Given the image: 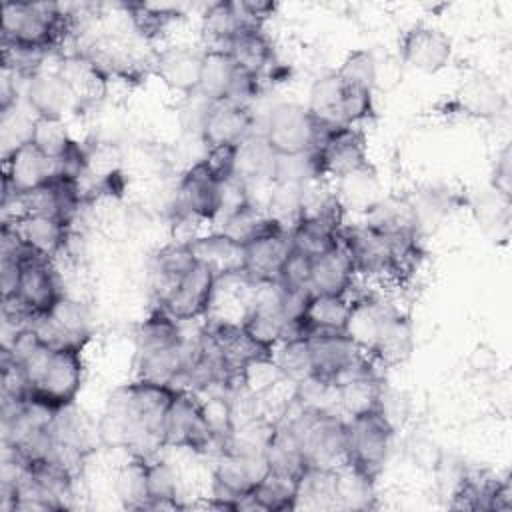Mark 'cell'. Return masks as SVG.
<instances>
[{"instance_id":"obj_48","label":"cell","mask_w":512,"mask_h":512,"mask_svg":"<svg viewBox=\"0 0 512 512\" xmlns=\"http://www.w3.org/2000/svg\"><path fill=\"white\" fill-rule=\"evenodd\" d=\"M410 452L414 456V460L418 462V466H426V468H436L438 462L442 460V452L438 450V446L430 440H414V444L410 446Z\"/></svg>"},{"instance_id":"obj_32","label":"cell","mask_w":512,"mask_h":512,"mask_svg":"<svg viewBox=\"0 0 512 512\" xmlns=\"http://www.w3.org/2000/svg\"><path fill=\"white\" fill-rule=\"evenodd\" d=\"M136 354L168 350L182 346L186 340L180 330V322L174 320L162 306L154 310L136 328Z\"/></svg>"},{"instance_id":"obj_25","label":"cell","mask_w":512,"mask_h":512,"mask_svg":"<svg viewBox=\"0 0 512 512\" xmlns=\"http://www.w3.org/2000/svg\"><path fill=\"white\" fill-rule=\"evenodd\" d=\"M224 50L230 54L240 74L258 80L274 60V48L262 28H248L234 36Z\"/></svg>"},{"instance_id":"obj_27","label":"cell","mask_w":512,"mask_h":512,"mask_svg":"<svg viewBox=\"0 0 512 512\" xmlns=\"http://www.w3.org/2000/svg\"><path fill=\"white\" fill-rule=\"evenodd\" d=\"M456 108L470 118L490 120L506 108V96L498 88V84L486 76L468 78L458 90L454 98Z\"/></svg>"},{"instance_id":"obj_11","label":"cell","mask_w":512,"mask_h":512,"mask_svg":"<svg viewBox=\"0 0 512 512\" xmlns=\"http://www.w3.org/2000/svg\"><path fill=\"white\" fill-rule=\"evenodd\" d=\"M290 252H292L290 232L270 218V222L260 234L244 242L242 276L252 284L278 282Z\"/></svg>"},{"instance_id":"obj_44","label":"cell","mask_w":512,"mask_h":512,"mask_svg":"<svg viewBox=\"0 0 512 512\" xmlns=\"http://www.w3.org/2000/svg\"><path fill=\"white\" fill-rule=\"evenodd\" d=\"M30 142L52 160H60L74 144L64 120L54 118H36Z\"/></svg>"},{"instance_id":"obj_26","label":"cell","mask_w":512,"mask_h":512,"mask_svg":"<svg viewBox=\"0 0 512 512\" xmlns=\"http://www.w3.org/2000/svg\"><path fill=\"white\" fill-rule=\"evenodd\" d=\"M248 28H262L256 24L242 0L240 2H212L202 16V32L214 44L212 48H224L234 36Z\"/></svg>"},{"instance_id":"obj_41","label":"cell","mask_w":512,"mask_h":512,"mask_svg":"<svg viewBox=\"0 0 512 512\" xmlns=\"http://www.w3.org/2000/svg\"><path fill=\"white\" fill-rule=\"evenodd\" d=\"M274 362L278 364L282 376L294 386L314 376L308 338H292L280 342L274 348Z\"/></svg>"},{"instance_id":"obj_34","label":"cell","mask_w":512,"mask_h":512,"mask_svg":"<svg viewBox=\"0 0 512 512\" xmlns=\"http://www.w3.org/2000/svg\"><path fill=\"white\" fill-rule=\"evenodd\" d=\"M350 304L352 300L346 296L312 294L302 318L308 336L318 332H344Z\"/></svg>"},{"instance_id":"obj_39","label":"cell","mask_w":512,"mask_h":512,"mask_svg":"<svg viewBox=\"0 0 512 512\" xmlns=\"http://www.w3.org/2000/svg\"><path fill=\"white\" fill-rule=\"evenodd\" d=\"M374 506V482L352 470L340 466L336 472V508L368 510Z\"/></svg>"},{"instance_id":"obj_23","label":"cell","mask_w":512,"mask_h":512,"mask_svg":"<svg viewBox=\"0 0 512 512\" xmlns=\"http://www.w3.org/2000/svg\"><path fill=\"white\" fill-rule=\"evenodd\" d=\"M202 54L190 52L186 48H166L156 54L154 70L158 78L176 92L192 96L198 92L200 84Z\"/></svg>"},{"instance_id":"obj_16","label":"cell","mask_w":512,"mask_h":512,"mask_svg":"<svg viewBox=\"0 0 512 512\" xmlns=\"http://www.w3.org/2000/svg\"><path fill=\"white\" fill-rule=\"evenodd\" d=\"M398 46L402 62L426 74L440 72L452 58V40L442 30L426 24L410 26Z\"/></svg>"},{"instance_id":"obj_45","label":"cell","mask_w":512,"mask_h":512,"mask_svg":"<svg viewBox=\"0 0 512 512\" xmlns=\"http://www.w3.org/2000/svg\"><path fill=\"white\" fill-rule=\"evenodd\" d=\"M196 264V258L192 254L190 244H182V242H170L168 246H164L158 254H156V272L160 274V278L166 282V290L178 280L182 278L192 266ZM164 290V292H166ZM162 292V294H164ZM160 294V296H162Z\"/></svg>"},{"instance_id":"obj_24","label":"cell","mask_w":512,"mask_h":512,"mask_svg":"<svg viewBox=\"0 0 512 512\" xmlns=\"http://www.w3.org/2000/svg\"><path fill=\"white\" fill-rule=\"evenodd\" d=\"M314 376L330 382L350 360L364 354L344 332H318L308 336Z\"/></svg>"},{"instance_id":"obj_29","label":"cell","mask_w":512,"mask_h":512,"mask_svg":"<svg viewBox=\"0 0 512 512\" xmlns=\"http://www.w3.org/2000/svg\"><path fill=\"white\" fill-rule=\"evenodd\" d=\"M342 222L322 216H300L296 226L290 230L292 248L310 260L332 250L340 242Z\"/></svg>"},{"instance_id":"obj_18","label":"cell","mask_w":512,"mask_h":512,"mask_svg":"<svg viewBox=\"0 0 512 512\" xmlns=\"http://www.w3.org/2000/svg\"><path fill=\"white\" fill-rule=\"evenodd\" d=\"M4 222L14 226L20 240L30 252L44 256L48 260H52L64 250L70 232V222L40 212H24Z\"/></svg>"},{"instance_id":"obj_30","label":"cell","mask_w":512,"mask_h":512,"mask_svg":"<svg viewBox=\"0 0 512 512\" xmlns=\"http://www.w3.org/2000/svg\"><path fill=\"white\" fill-rule=\"evenodd\" d=\"M56 72L70 84L80 102H90L102 96L106 88L104 68L88 54L66 56Z\"/></svg>"},{"instance_id":"obj_35","label":"cell","mask_w":512,"mask_h":512,"mask_svg":"<svg viewBox=\"0 0 512 512\" xmlns=\"http://www.w3.org/2000/svg\"><path fill=\"white\" fill-rule=\"evenodd\" d=\"M336 472L338 468L310 464L298 480L296 508H336Z\"/></svg>"},{"instance_id":"obj_8","label":"cell","mask_w":512,"mask_h":512,"mask_svg":"<svg viewBox=\"0 0 512 512\" xmlns=\"http://www.w3.org/2000/svg\"><path fill=\"white\" fill-rule=\"evenodd\" d=\"M216 284V272L196 260V264L160 296V306L178 322L198 320L210 312Z\"/></svg>"},{"instance_id":"obj_40","label":"cell","mask_w":512,"mask_h":512,"mask_svg":"<svg viewBox=\"0 0 512 512\" xmlns=\"http://www.w3.org/2000/svg\"><path fill=\"white\" fill-rule=\"evenodd\" d=\"M368 226L386 232V234H394V232H410L416 230V210L404 202V200H382L378 204H372L366 216Z\"/></svg>"},{"instance_id":"obj_36","label":"cell","mask_w":512,"mask_h":512,"mask_svg":"<svg viewBox=\"0 0 512 512\" xmlns=\"http://www.w3.org/2000/svg\"><path fill=\"white\" fill-rule=\"evenodd\" d=\"M334 390H336V404L342 408L346 418L378 410L384 394V386L378 376L350 380L336 386Z\"/></svg>"},{"instance_id":"obj_38","label":"cell","mask_w":512,"mask_h":512,"mask_svg":"<svg viewBox=\"0 0 512 512\" xmlns=\"http://www.w3.org/2000/svg\"><path fill=\"white\" fill-rule=\"evenodd\" d=\"M146 492L148 508H180L178 474L166 460H146Z\"/></svg>"},{"instance_id":"obj_31","label":"cell","mask_w":512,"mask_h":512,"mask_svg":"<svg viewBox=\"0 0 512 512\" xmlns=\"http://www.w3.org/2000/svg\"><path fill=\"white\" fill-rule=\"evenodd\" d=\"M412 350V328L406 316L398 310L390 308L384 316L376 346L370 354L372 360H380L382 364H398L408 358Z\"/></svg>"},{"instance_id":"obj_20","label":"cell","mask_w":512,"mask_h":512,"mask_svg":"<svg viewBox=\"0 0 512 512\" xmlns=\"http://www.w3.org/2000/svg\"><path fill=\"white\" fill-rule=\"evenodd\" d=\"M192 254L198 262L210 266L218 280L224 276H242L244 270V244L232 236L220 232L208 236H196L190 242Z\"/></svg>"},{"instance_id":"obj_33","label":"cell","mask_w":512,"mask_h":512,"mask_svg":"<svg viewBox=\"0 0 512 512\" xmlns=\"http://www.w3.org/2000/svg\"><path fill=\"white\" fill-rule=\"evenodd\" d=\"M342 94H344V84L334 72L318 78L312 84L306 108L322 128L344 126V122H342Z\"/></svg>"},{"instance_id":"obj_15","label":"cell","mask_w":512,"mask_h":512,"mask_svg":"<svg viewBox=\"0 0 512 512\" xmlns=\"http://www.w3.org/2000/svg\"><path fill=\"white\" fill-rule=\"evenodd\" d=\"M222 188L220 182L204 160L192 164L178 184L180 212L194 216L198 222H210L222 212Z\"/></svg>"},{"instance_id":"obj_28","label":"cell","mask_w":512,"mask_h":512,"mask_svg":"<svg viewBox=\"0 0 512 512\" xmlns=\"http://www.w3.org/2000/svg\"><path fill=\"white\" fill-rule=\"evenodd\" d=\"M388 310H390L388 304L374 298H358V300H352L350 304V314L344 326V334L366 356H370L376 346V340Z\"/></svg>"},{"instance_id":"obj_17","label":"cell","mask_w":512,"mask_h":512,"mask_svg":"<svg viewBox=\"0 0 512 512\" xmlns=\"http://www.w3.org/2000/svg\"><path fill=\"white\" fill-rule=\"evenodd\" d=\"M26 104L36 118L64 120L80 106V100L58 72L40 70L26 80Z\"/></svg>"},{"instance_id":"obj_13","label":"cell","mask_w":512,"mask_h":512,"mask_svg":"<svg viewBox=\"0 0 512 512\" xmlns=\"http://www.w3.org/2000/svg\"><path fill=\"white\" fill-rule=\"evenodd\" d=\"M4 164V194L2 202L26 196L44 184L58 178V162L40 152L32 142L16 148L2 158Z\"/></svg>"},{"instance_id":"obj_37","label":"cell","mask_w":512,"mask_h":512,"mask_svg":"<svg viewBox=\"0 0 512 512\" xmlns=\"http://www.w3.org/2000/svg\"><path fill=\"white\" fill-rule=\"evenodd\" d=\"M122 8L128 14V20L134 28V32L142 40H154L158 38L170 22L180 18L176 6L170 4H148V2H128L122 4Z\"/></svg>"},{"instance_id":"obj_7","label":"cell","mask_w":512,"mask_h":512,"mask_svg":"<svg viewBox=\"0 0 512 512\" xmlns=\"http://www.w3.org/2000/svg\"><path fill=\"white\" fill-rule=\"evenodd\" d=\"M322 178L332 176L338 180L372 172L366 138L358 126L328 128L316 148Z\"/></svg>"},{"instance_id":"obj_4","label":"cell","mask_w":512,"mask_h":512,"mask_svg":"<svg viewBox=\"0 0 512 512\" xmlns=\"http://www.w3.org/2000/svg\"><path fill=\"white\" fill-rule=\"evenodd\" d=\"M394 430L380 408L346 418V466L376 482L388 458Z\"/></svg>"},{"instance_id":"obj_12","label":"cell","mask_w":512,"mask_h":512,"mask_svg":"<svg viewBox=\"0 0 512 512\" xmlns=\"http://www.w3.org/2000/svg\"><path fill=\"white\" fill-rule=\"evenodd\" d=\"M256 82L238 72L230 54L224 48H208L202 52L200 66V84L198 94L208 102L218 100H234L248 102L252 98Z\"/></svg>"},{"instance_id":"obj_19","label":"cell","mask_w":512,"mask_h":512,"mask_svg":"<svg viewBox=\"0 0 512 512\" xmlns=\"http://www.w3.org/2000/svg\"><path fill=\"white\" fill-rule=\"evenodd\" d=\"M354 264L342 240L328 252L310 260V290L312 294L348 296L354 284Z\"/></svg>"},{"instance_id":"obj_3","label":"cell","mask_w":512,"mask_h":512,"mask_svg":"<svg viewBox=\"0 0 512 512\" xmlns=\"http://www.w3.org/2000/svg\"><path fill=\"white\" fill-rule=\"evenodd\" d=\"M296 432L304 456L312 466L340 468L346 466V420L332 410L304 408L288 420Z\"/></svg>"},{"instance_id":"obj_5","label":"cell","mask_w":512,"mask_h":512,"mask_svg":"<svg viewBox=\"0 0 512 512\" xmlns=\"http://www.w3.org/2000/svg\"><path fill=\"white\" fill-rule=\"evenodd\" d=\"M84 342H66L52 348L48 364L30 388L28 400H36L56 412L70 408L82 388Z\"/></svg>"},{"instance_id":"obj_9","label":"cell","mask_w":512,"mask_h":512,"mask_svg":"<svg viewBox=\"0 0 512 512\" xmlns=\"http://www.w3.org/2000/svg\"><path fill=\"white\" fill-rule=\"evenodd\" d=\"M212 444H220V442L206 422L198 392L178 390L166 416L164 448L174 446V448H188L194 452H208Z\"/></svg>"},{"instance_id":"obj_22","label":"cell","mask_w":512,"mask_h":512,"mask_svg":"<svg viewBox=\"0 0 512 512\" xmlns=\"http://www.w3.org/2000/svg\"><path fill=\"white\" fill-rule=\"evenodd\" d=\"M38 322L42 326L36 328L52 346L88 340V314L84 306L72 298L62 296L50 310V314L40 318Z\"/></svg>"},{"instance_id":"obj_10","label":"cell","mask_w":512,"mask_h":512,"mask_svg":"<svg viewBox=\"0 0 512 512\" xmlns=\"http://www.w3.org/2000/svg\"><path fill=\"white\" fill-rule=\"evenodd\" d=\"M62 296L64 294L60 290V282L52 266V260L30 252L22 260L18 288L12 300L22 308L28 320H40L50 314V310Z\"/></svg>"},{"instance_id":"obj_46","label":"cell","mask_w":512,"mask_h":512,"mask_svg":"<svg viewBox=\"0 0 512 512\" xmlns=\"http://www.w3.org/2000/svg\"><path fill=\"white\" fill-rule=\"evenodd\" d=\"M278 282L284 288H308L310 290V258L292 248V252L280 272Z\"/></svg>"},{"instance_id":"obj_14","label":"cell","mask_w":512,"mask_h":512,"mask_svg":"<svg viewBox=\"0 0 512 512\" xmlns=\"http://www.w3.org/2000/svg\"><path fill=\"white\" fill-rule=\"evenodd\" d=\"M252 126L254 116L248 104H240L234 100H218L208 104L198 132L206 148H220L238 146L244 138L252 134Z\"/></svg>"},{"instance_id":"obj_43","label":"cell","mask_w":512,"mask_h":512,"mask_svg":"<svg viewBox=\"0 0 512 512\" xmlns=\"http://www.w3.org/2000/svg\"><path fill=\"white\" fill-rule=\"evenodd\" d=\"M334 74L348 86L374 90V86L378 84V62L370 50L356 48L346 54Z\"/></svg>"},{"instance_id":"obj_42","label":"cell","mask_w":512,"mask_h":512,"mask_svg":"<svg viewBox=\"0 0 512 512\" xmlns=\"http://www.w3.org/2000/svg\"><path fill=\"white\" fill-rule=\"evenodd\" d=\"M146 460L144 456H132L116 478V494L124 508L146 510L148 492H146Z\"/></svg>"},{"instance_id":"obj_6","label":"cell","mask_w":512,"mask_h":512,"mask_svg":"<svg viewBox=\"0 0 512 512\" xmlns=\"http://www.w3.org/2000/svg\"><path fill=\"white\" fill-rule=\"evenodd\" d=\"M326 130L306 106L282 102L270 110L262 136L278 156H292L316 150Z\"/></svg>"},{"instance_id":"obj_21","label":"cell","mask_w":512,"mask_h":512,"mask_svg":"<svg viewBox=\"0 0 512 512\" xmlns=\"http://www.w3.org/2000/svg\"><path fill=\"white\" fill-rule=\"evenodd\" d=\"M278 154L270 148L266 138L250 134L236 146L234 176L246 188L250 184H274Z\"/></svg>"},{"instance_id":"obj_47","label":"cell","mask_w":512,"mask_h":512,"mask_svg":"<svg viewBox=\"0 0 512 512\" xmlns=\"http://www.w3.org/2000/svg\"><path fill=\"white\" fill-rule=\"evenodd\" d=\"M510 178H512V166H510V148L506 146L502 154L496 160L494 166V188L496 192L508 202L510 200Z\"/></svg>"},{"instance_id":"obj_1","label":"cell","mask_w":512,"mask_h":512,"mask_svg":"<svg viewBox=\"0 0 512 512\" xmlns=\"http://www.w3.org/2000/svg\"><path fill=\"white\" fill-rule=\"evenodd\" d=\"M178 390L170 384L134 380L120 386L96 426L102 444L150 458L164 448L166 416Z\"/></svg>"},{"instance_id":"obj_2","label":"cell","mask_w":512,"mask_h":512,"mask_svg":"<svg viewBox=\"0 0 512 512\" xmlns=\"http://www.w3.org/2000/svg\"><path fill=\"white\" fill-rule=\"evenodd\" d=\"M74 16L52 2H4L2 44L46 54L70 34Z\"/></svg>"}]
</instances>
